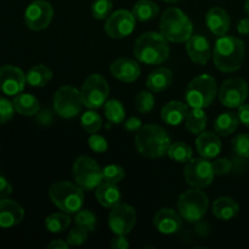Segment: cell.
<instances>
[{
	"mask_svg": "<svg viewBox=\"0 0 249 249\" xmlns=\"http://www.w3.org/2000/svg\"><path fill=\"white\" fill-rule=\"evenodd\" d=\"M80 123H82L83 129H84L87 133L96 134L97 131L101 129L102 119L101 117H100V114L96 113V111L90 109V111L85 112V113L83 114L82 119H80Z\"/></svg>",
	"mask_w": 249,
	"mask_h": 249,
	"instance_id": "obj_35",
	"label": "cell"
},
{
	"mask_svg": "<svg viewBox=\"0 0 249 249\" xmlns=\"http://www.w3.org/2000/svg\"><path fill=\"white\" fill-rule=\"evenodd\" d=\"M72 173L75 184L84 191H92L104 181V173L100 165L96 160L87 156L77 158Z\"/></svg>",
	"mask_w": 249,
	"mask_h": 249,
	"instance_id": "obj_8",
	"label": "cell"
},
{
	"mask_svg": "<svg viewBox=\"0 0 249 249\" xmlns=\"http://www.w3.org/2000/svg\"><path fill=\"white\" fill-rule=\"evenodd\" d=\"M240 124L237 114L232 112H224L214 122V130L221 136H229L235 133Z\"/></svg>",
	"mask_w": 249,
	"mask_h": 249,
	"instance_id": "obj_28",
	"label": "cell"
},
{
	"mask_svg": "<svg viewBox=\"0 0 249 249\" xmlns=\"http://www.w3.org/2000/svg\"><path fill=\"white\" fill-rule=\"evenodd\" d=\"M245 43L236 36H221L214 46V65L220 72L232 73L241 68L245 61Z\"/></svg>",
	"mask_w": 249,
	"mask_h": 249,
	"instance_id": "obj_2",
	"label": "cell"
},
{
	"mask_svg": "<svg viewBox=\"0 0 249 249\" xmlns=\"http://www.w3.org/2000/svg\"><path fill=\"white\" fill-rule=\"evenodd\" d=\"M105 114L106 118L113 124L123 123L125 118V109H124L123 104L118 100H109L105 104Z\"/></svg>",
	"mask_w": 249,
	"mask_h": 249,
	"instance_id": "obj_34",
	"label": "cell"
},
{
	"mask_svg": "<svg viewBox=\"0 0 249 249\" xmlns=\"http://www.w3.org/2000/svg\"><path fill=\"white\" fill-rule=\"evenodd\" d=\"M160 29L168 41L184 43L192 36L194 26L185 12L177 7H169L160 17Z\"/></svg>",
	"mask_w": 249,
	"mask_h": 249,
	"instance_id": "obj_4",
	"label": "cell"
},
{
	"mask_svg": "<svg viewBox=\"0 0 249 249\" xmlns=\"http://www.w3.org/2000/svg\"><path fill=\"white\" fill-rule=\"evenodd\" d=\"M196 148L199 156L207 160L215 158L221 152V142L219 136L212 131H202L196 140Z\"/></svg>",
	"mask_w": 249,
	"mask_h": 249,
	"instance_id": "obj_21",
	"label": "cell"
},
{
	"mask_svg": "<svg viewBox=\"0 0 249 249\" xmlns=\"http://www.w3.org/2000/svg\"><path fill=\"white\" fill-rule=\"evenodd\" d=\"M219 100L229 108H238L248 96V84L240 77L226 79L219 90Z\"/></svg>",
	"mask_w": 249,
	"mask_h": 249,
	"instance_id": "obj_12",
	"label": "cell"
},
{
	"mask_svg": "<svg viewBox=\"0 0 249 249\" xmlns=\"http://www.w3.org/2000/svg\"><path fill=\"white\" fill-rule=\"evenodd\" d=\"M82 99L89 109H97L104 106L108 97V84L101 74H91L83 84Z\"/></svg>",
	"mask_w": 249,
	"mask_h": 249,
	"instance_id": "obj_10",
	"label": "cell"
},
{
	"mask_svg": "<svg viewBox=\"0 0 249 249\" xmlns=\"http://www.w3.org/2000/svg\"><path fill=\"white\" fill-rule=\"evenodd\" d=\"M14 112V104L5 97L0 96V124H5L11 121Z\"/></svg>",
	"mask_w": 249,
	"mask_h": 249,
	"instance_id": "obj_42",
	"label": "cell"
},
{
	"mask_svg": "<svg viewBox=\"0 0 249 249\" xmlns=\"http://www.w3.org/2000/svg\"><path fill=\"white\" fill-rule=\"evenodd\" d=\"M26 74L18 67L5 65L0 67V91L9 96H16L26 87Z\"/></svg>",
	"mask_w": 249,
	"mask_h": 249,
	"instance_id": "obj_16",
	"label": "cell"
},
{
	"mask_svg": "<svg viewBox=\"0 0 249 249\" xmlns=\"http://www.w3.org/2000/svg\"><path fill=\"white\" fill-rule=\"evenodd\" d=\"M240 212L237 202L231 197H220L213 203V214L220 220H231Z\"/></svg>",
	"mask_w": 249,
	"mask_h": 249,
	"instance_id": "obj_25",
	"label": "cell"
},
{
	"mask_svg": "<svg viewBox=\"0 0 249 249\" xmlns=\"http://www.w3.org/2000/svg\"><path fill=\"white\" fill-rule=\"evenodd\" d=\"M24 211L17 202L9 198H0V228L16 226L23 220Z\"/></svg>",
	"mask_w": 249,
	"mask_h": 249,
	"instance_id": "obj_20",
	"label": "cell"
},
{
	"mask_svg": "<svg viewBox=\"0 0 249 249\" xmlns=\"http://www.w3.org/2000/svg\"><path fill=\"white\" fill-rule=\"evenodd\" d=\"M245 11L249 15V0H246L245 2Z\"/></svg>",
	"mask_w": 249,
	"mask_h": 249,
	"instance_id": "obj_51",
	"label": "cell"
},
{
	"mask_svg": "<svg viewBox=\"0 0 249 249\" xmlns=\"http://www.w3.org/2000/svg\"><path fill=\"white\" fill-rule=\"evenodd\" d=\"M208 197L201 189L187 190L180 195L178 199V209L180 215L189 223L201 220L208 209Z\"/></svg>",
	"mask_w": 249,
	"mask_h": 249,
	"instance_id": "obj_7",
	"label": "cell"
},
{
	"mask_svg": "<svg viewBox=\"0 0 249 249\" xmlns=\"http://www.w3.org/2000/svg\"><path fill=\"white\" fill-rule=\"evenodd\" d=\"M141 126H142V124H141L140 118H138V117H130L124 123V128L128 131H139Z\"/></svg>",
	"mask_w": 249,
	"mask_h": 249,
	"instance_id": "obj_47",
	"label": "cell"
},
{
	"mask_svg": "<svg viewBox=\"0 0 249 249\" xmlns=\"http://www.w3.org/2000/svg\"><path fill=\"white\" fill-rule=\"evenodd\" d=\"M237 117L240 119V123L249 128V105L243 104L238 107Z\"/></svg>",
	"mask_w": 249,
	"mask_h": 249,
	"instance_id": "obj_45",
	"label": "cell"
},
{
	"mask_svg": "<svg viewBox=\"0 0 249 249\" xmlns=\"http://www.w3.org/2000/svg\"><path fill=\"white\" fill-rule=\"evenodd\" d=\"M168 156L172 160L177 163H185L186 164L192 158V150L187 143L182 142V141H178V142L172 143L168 148Z\"/></svg>",
	"mask_w": 249,
	"mask_h": 249,
	"instance_id": "obj_32",
	"label": "cell"
},
{
	"mask_svg": "<svg viewBox=\"0 0 249 249\" xmlns=\"http://www.w3.org/2000/svg\"><path fill=\"white\" fill-rule=\"evenodd\" d=\"M136 60L145 65H160L169 57L168 40L162 33L146 32L136 39L134 44Z\"/></svg>",
	"mask_w": 249,
	"mask_h": 249,
	"instance_id": "obj_3",
	"label": "cell"
},
{
	"mask_svg": "<svg viewBox=\"0 0 249 249\" xmlns=\"http://www.w3.org/2000/svg\"><path fill=\"white\" fill-rule=\"evenodd\" d=\"M96 199L105 208H114L121 203L122 194L117 184L109 181H102L96 187Z\"/></svg>",
	"mask_w": 249,
	"mask_h": 249,
	"instance_id": "obj_24",
	"label": "cell"
},
{
	"mask_svg": "<svg viewBox=\"0 0 249 249\" xmlns=\"http://www.w3.org/2000/svg\"><path fill=\"white\" fill-rule=\"evenodd\" d=\"M153 225L163 235H173L181 229L182 216L170 208H163L156 213Z\"/></svg>",
	"mask_w": 249,
	"mask_h": 249,
	"instance_id": "obj_18",
	"label": "cell"
},
{
	"mask_svg": "<svg viewBox=\"0 0 249 249\" xmlns=\"http://www.w3.org/2000/svg\"><path fill=\"white\" fill-rule=\"evenodd\" d=\"M83 106L82 92L77 88L65 85L55 92L53 109L62 118H74L82 112Z\"/></svg>",
	"mask_w": 249,
	"mask_h": 249,
	"instance_id": "obj_9",
	"label": "cell"
},
{
	"mask_svg": "<svg viewBox=\"0 0 249 249\" xmlns=\"http://www.w3.org/2000/svg\"><path fill=\"white\" fill-rule=\"evenodd\" d=\"M70 247V245L67 243V241L62 240H55L53 242H50L48 245V249H67Z\"/></svg>",
	"mask_w": 249,
	"mask_h": 249,
	"instance_id": "obj_49",
	"label": "cell"
},
{
	"mask_svg": "<svg viewBox=\"0 0 249 249\" xmlns=\"http://www.w3.org/2000/svg\"><path fill=\"white\" fill-rule=\"evenodd\" d=\"M155 107V96L148 91H141L135 97V108L139 113H150Z\"/></svg>",
	"mask_w": 249,
	"mask_h": 249,
	"instance_id": "obj_37",
	"label": "cell"
},
{
	"mask_svg": "<svg viewBox=\"0 0 249 249\" xmlns=\"http://www.w3.org/2000/svg\"><path fill=\"white\" fill-rule=\"evenodd\" d=\"M112 75L124 83H133L140 77L141 70L138 62L131 58L121 57L114 60L109 66Z\"/></svg>",
	"mask_w": 249,
	"mask_h": 249,
	"instance_id": "obj_19",
	"label": "cell"
},
{
	"mask_svg": "<svg viewBox=\"0 0 249 249\" xmlns=\"http://www.w3.org/2000/svg\"><path fill=\"white\" fill-rule=\"evenodd\" d=\"M88 240V230L75 225L74 229L70 231L67 236V243L71 247H79L84 245Z\"/></svg>",
	"mask_w": 249,
	"mask_h": 249,
	"instance_id": "obj_41",
	"label": "cell"
},
{
	"mask_svg": "<svg viewBox=\"0 0 249 249\" xmlns=\"http://www.w3.org/2000/svg\"><path fill=\"white\" fill-rule=\"evenodd\" d=\"M74 224L88 231H94L97 225V218L92 212L88 209H80L78 213H75Z\"/></svg>",
	"mask_w": 249,
	"mask_h": 249,
	"instance_id": "obj_36",
	"label": "cell"
},
{
	"mask_svg": "<svg viewBox=\"0 0 249 249\" xmlns=\"http://www.w3.org/2000/svg\"><path fill=\"white\" fill-rule=\"evenodd\" d=\"M89 146L94 152L97 153L106 152V150L108 148L106 139L97 134H91V136L89 138Z\"/></svg>",
	"mask_w": 249,
	"mask_h": 249,
	"instance_id": "obj_43",
	"label": "cell"
},
{
	"mask_svg": "<svg viewBox=\"0 0 249 249\" xmlns=\"http://www.w3.org/2000/svg\"><path fill=\"white\" fill-rule=\"evenodd\" d=\"M173 83V72L168 68H157L147 77V88L152 92L167 90Z\"/></svg>",
	"mask_w": 249,
	"mask_h": 249,
	"instance_id": "obj_26",
	"label": "cell"
},
{
	"mask_svg": "<svg viewBox=\"0 0 249 249\" xmlns=\"http://www.w3.org/2000/svg\"><path fill=\"white\" fill-rule=\"evenodd\" d=\"M49 197L60 211L67 214L78 213L84 204V190L70 181L53 182Z\"/></svg>",
	"mask_w": 249,
	"mask_h": 249,
	"instance_id": "obj_5",
	"label": "cell"
},
{
	"mask_svg": "<svg viewBox=\"0 0 249 249\" xmlns=\"http://www.w3.org/2000/svg\"><path fill=\"white\" fill-rule=\"evenodd\" d=\"M213 163L207 158H194L186 163L184 169L185 181L196 189H204L213 182L214 179Z\"/></svg>",
	"mask_w": 249,
	"mask_h": 249,
	"instance_id": "obj_11",
	"label": "cell"
},
{
	"mask_svg": "<svg viewBox=\"0 0 249 249\" xmlns=\"http://www.w3.org/2000/svg\"><path fill=\"white\" fill-rule=\"evenodd\" d=\"M189 106L181 101H170L164 105L160 111V118L168 125L177 126L186 119Z\"/></svg>",
	"mask_w": 249,
	"mask_h": 249,
	"instance_id": "obj_23",
	"label": "cell"
},
{
	"mask_svg": "<svg viewBox=\"0 0 249 249\" xmlns=\"http://www.w3.org/2000/svg\"><path fill=\"white\" fill-rule=\"evenodd\" d=\"M170 145L172 139L168 131L157 124H146L136 131L135 147L143 157H163L168 152Z\"/></svg>",
	"mask_w": 249,
	"mask_h": 249,
	"instance_id": "obj_1",
	"label": "cell"
},
{
	"mask_svg": "<svg viewBox=\"0 0 249 249\" xmlns=\"http://www.w3.org/2000/svg\"><path fill=\"white\" fill-rule=\"evenodd\" d=\"M12 187L10 182L5 179L4 177L0 175V198H6L11 195Z\"/></svg>",
	"mask_w": 249,
	"mask_h": 249,
	"instance_id": "obj_48",
	"label": "cell"
},
{
	"mask_svg": "<svg viewBox=\"0 0 249 249\" xmlns=\"http://www.w3.org/2000/svg\"><path fill=\"white\" fill-rule=\"evenodd\" d=\"M71 218L67 213H53L49 215L45 220L46 230L53 233L62 232L70 226Z\"/></svg>",
	"mask_w": 249,
	"mask_h": 249,
	"instance_id": "obj_33",
	"label": "cell"
},
{
	"mask_svg": "<svg viewBox=\"0 0 249 249\" xmlns=\"http://www.w3.org/2000/svg\"><path fill=\"white\" fill-rule=\"evenodd\" d=\"M186 51L190 60L199 66H206L212 57L211 44L203 36H191L186 41Z\"/></svg>",
	"mask_w": 249,
	"mask_h": 249,
	"instance_id": "obj_17",
	"label": "cell"
},
{
	"mask_svg": "<svg viewBox=\"0 0 249 249\" xmlns=\"http://www.w3.org/2000/svg\"><path fill=\"white\" fill-rule=\"evenodd\" d=\"M206 23L209 31L215 36H225L231 26V19L223 7H212L206 15Z\"/></svg>",
	"mask_w": 249,
	"mask_h": 249,
	"instance_id": "obj_22",
	"label": "cell"
},
{
	"mask_svg": "<svg viewBox=\"0 0 249 249\" xmlns=\"http://www.w3.org/2000/svg\"><path fill=\"white\" fill-rule=\"evenodd\" d=\"M27 83L33 88H43L53 79V72L44 65L32 67L26 74Z\"/></svg>",
	"mask_w": 249,
	"mask_h": 249,
	"instance_id": "obj_29",
	"label": "cell"
},
{
	"mask_svg": "<svg viewBox=\"0 0 249 249\" xmlns=\"http://www.w3.org/2000/svg\"><path fill=\"white\" fill-rule=\"evenodd\" d=\"M53 16V10L50 2L45 0H36L26 9L24 22L32 31H43L51 23Z\"/></svg>",
	"mask_w": 249,
	"mask_h": 249,
	"instance_id": "obj_13",
	"label": "cell"
},
{
	"mask_svg": "<svg viewBox=\"0 0 249 249\" xmlns=\"http://www.w3.org/2000/svg\"><path fill=\"white\" fill-rule=\"evenodd\" d=\"M135 29V17L126 10H118L108 16L105 32L112 39H123L130 36Z\"/></svg>",
	"mask_w": 249,
	"mask_h": 249,
	"instance_id": "obj_14",
	"label": "cell"
},
{
	"mask_svg": "<svg viewBox=\"0 0 249 249\" xmlns=\"http://www.w3.org/2000/svg\"><path fill=\"white\" fill-rule=\"evenodd\" d=\"M163 1L172 2V4H175V2H179V1H181V0H163Z\"/></svg>",
	"mask_w": 249,
	"mask_h": 249,
	"instance_id": "obj_52",
	"label": "cell"
},
{
	"mask_svg": "<svg viewBox=\"0 0 249 249\" xmlns=\"http://www.w3.org/2000/svg\"><path fill=\"white\" fill-rule=\"evenodd\" d=\"M160 12V7L151 0H140L133 6L131 14L135 19L140 22H147L155 18Z\"/></svg>",
	"mask_w": 249,
	"mask_h": 249,
	"instance_id": "obj_30",
	"label": "cell"
},
{
	"mask_svg": "<svg viewBox=\"0 0 249 249\" xmlns=\"http://www.w3.org/2000/svg\"><path fill=\"white\" fill-rule=\"evenodd\" d=\"M235 155L241 158H249V134H238L231 141Z\"/></svg>",
	"mask_w": 249,
	"mask_h": 249,
	"instance_id": "obj_38",
	"label": "cell"
},
{
	"mask_svg": "<svg viewBox=\"0 0 249 249\" xmlns=\"http://www.w3.org/2000/svg\"><path fill=\"white\" fill-rule=\"evenodd\" d=\"M113 4L111 0H95L91 6V14L96 19H107L111 15Z\"/></svg>",
	"mask_w": 249,
	"mask_h": 249,
	"instance_id": "obj_39",
	"label": "cell"
},
{
	"mask_svg": "<svg viewBox=\"0 0 249 249\" xmlns=\"http://www.w3.org/2000/svg\"><path fill=\"white\" fill-rule=\"evenodd\" d=\"M213 168L215 175H226L232 170V162L228 158H219L213 162Z\"/></svg>",
	"mask_w": 249,
	"mask_h": 249,
	"instance_id": "obj_44",
	"label": "cell"
},
{
	"mask_svg": "<svg viewBox=\"0 0 249 249\" xmlns=\"http://www.w3.org/2000/svg\"><path fill=\"white\" fill-rule=\"evenodd\" d=\"M111 247L113 249H128L130 247L128 240L124 235H117V237L112 238Z\"/></svg>",
	"mask_w": 249,
	"mask_h": 249,
	"instance_id": "obj_46",
	"label": "cell"
},
{
	"mask_svg": "<svg viewBox=\"0 0 249 249\" xmlns=\"http://www.w3.org/2000/svg\"><path fill=\"white\" fill-rule=\"evenodd\" d=\"M102 173H104V181L114 182V184H118L125 177L123 168L117 164L107 165L102 169Z\"/></svg>",
	"mask_w": 249,
	"mask_h": 249,
	"instance_id": "obj_40",
	"label": "cell"
},
{
	"mask_svg": "<svg viewBox=\"0 0 249 249\" xmlns=\"http://www.w3.org/2000/svg\"><path fill=\"white\" fill-rule=\"evenodd\" d=\"M185 125L186 129L192 134H199L204 131L207 126V114L204 113L203 108H192V111L189 112L186 119H185Z\"/></svg>",
	"mask_w": 249,
	"mask_h": 249,
	"instance_id": "obj_31",
	"label": "cell"
},
{
	"mask_svg": "<svg viewBox=\"0 0 249 249\" xmlns=\"http://www.w3.org/2000/svg\"><path fill=\"white\" fill-rule=\"evenodd\" d=\"M136 224V212L129 204H121L112 208L108 226L114 235H128Z\"/></svg>",
	"mask_w": 249,
	"mask_h": 249,
	"instance_id": "obj_15",
	"label": "cell"
},
{
	"mask_svg": "<svg viewBox=\"0 0 249 249\" xmlns=\"http://www.w3.org/2000/svg\"><path fill=\"white\" fill-rule=\"evenodd\" d=\"M216 95V83L213 77L201 74L194 78L187 85L185 99L192 108H206L214 101Z\"/></svg>",
	"mask_w": 249,
	"mask_h": 249,
	"instance_id": "obj_6",
	"label": "cell"
},
{
	"mask_svg": "<svg viewBox=\"0 0 249 249\" xmlns=\"http://www.w3.org/2000/svg\"><path fill=\"white\" fill-rule=\"evenodd\" d=\"M15 111L22 116H34L40 109V104L38 99L31 94H18L12 101Z\"/></svg>",
	"mask_w": 249,
	"mask_h": 249,
	"instance_id": "obj_27",
	"label": "cell"
},
{
	"mask_svg": "<svg viewBox=\"0 0 249 249\" xmlns=\"http://www.w3.org/2000/svg\"><path fill=\"white\" fill-rule=\"evenodd\" d=\"M238 33L242 34V36H248L249 34V18H243L241 19L240 23L237 26Z\"/></svg>",
	"mask_w": 249,
	"mask_h": 249,
	"instance_id": "obj_50",
	"label": "cell"
}]
</instances>
